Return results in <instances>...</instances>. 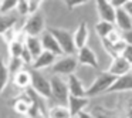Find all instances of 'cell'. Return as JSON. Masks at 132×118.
I'll list each match as a JSON object with an SVG mask.
<instances>
[{
	"label": "cell",
	"mask_w": 132,
	"mask_h": 118,
	"mask_svg": "<svg viewBox=\"0 0 132 118\" xmlns=\"http://www.w3.org/2000/svg\"><path fill=\"white\" fill-rule=\"evenodd\" d=\"M0 6H2V0H0Z\"/></svg>",
	"instance_id": "8d00e7d4"
},
{
	"label": "cell",
	"mask_w": 132,
	"mask_h": 118,
	"mask_svg": "<svg viewBox=\"0 0 132 118\" xmlns=\"http://www.w3.org/2000/svg\"><path fill=\"white\" fill-rule=\"evenodd\" d=\"M51 84V98L55 101L57 105H67L70 98V90L67 81L61 78L60 75H53L50 78Z\"/></svg>",
	"instance_id": "277c9868"
},
{
	"label": "cell",
	"mask_w": 132,
	"mask_h": 118,
	"mask_svg": "<svg viewBox=\"0 0 132 118\" xmlns=\"http://www.w3.org/2000/svg\"><path fill=\"white\" fill-rule=\"evenodd\" d=\"M16 12L19 13V16H27L29 14V2L27 0H19Z\"/></svg>",
	"instance_id": "4316f807"
},
{
	"label": "cell",
	"mask_w": 132,
	"mask_h": 118,
	"mask_svg": "<svg viewBox=\"0 0 132 118\" xmlns=\"http://www.w3.org/2000/svg\"><path fill=\"white\" fill-rule=\"evenodd\" d=\"M123 9H125V10H126V13H128V14L132 17V0H129L128 3H126L125 6H123Z\"/></svg>",
	"instance_id": "836d02e7"
},
{
	"label": "cell",
	"mask_w": 132,
	"mask_h": 118,
	"mask_svg": "<svg viewBox=\"0 0 132 118\" xmlns=\"http://www.w3.org/2000/svg\"><path fill=\"white\" fill-rule=\"evenodd\" d=\"M88 2H89V0H65L67 7H68L70 10L75 9V7H78V6H82V4L88 3Z\"/></svg>",
	"instance_id": "f546056e"
},
{
	"label": "cell",
	"mask_w": 132,
	"mask_h": 118,
	"mask_svg": "<svg viewBox=\"0 0 132 118\" xmlns=\"http://www.w3.org/2000/svg\"><path fill=\"white\" fill-rule=\"evenodd\" d=\"M10 78H12V75H10V71H9V66L2 60V63H0V95L3 94Z\"/></svg>",
	"instance_id": "603a6c76"
},
{
	"label": "cell",
	"mask_w": 132,
	"mask_h": 118,
	"mask_svg": "<svg viewBox=\"0 0 132 118\" xmlns=\"http://www.w3.org/2000/svg\"><path fill=\"white\" fill-rule=\"evenodd\" d=\"M91 114L94 115L95 118H119V114L109 108H105L102 105H95L92 108Z\"/></svg>",
	"instance_id": "7402d4cb"
},
{
	"label": "cell",
	"mask_w": 132,
	"mask_h": 118,
	"mask_svg": "<svg viewBox=\"0 0 132 118\" xmlns=\"http://www.w3.org/2000/svg\"><path fill=\"white\" fill-rule=\"evenodd\" d=\"M43 2H44V0H43Z\"/></svg>",
	"instance_id": "74e56055"
},
{
	"label": "cell",
	"mask_w": 132,
	"mask_h": 118,
	"mask_svg": "<svg viewBox=\"0 0 132 118\" xmlns=\"http://www.w3.org/2000/svg\"><path fill=\"white\" fill-rule=\"evenodd\" d=\"M48 32L55 37V40L58 41L63 54L65 56H74L75 51H78L75 47V41H74V33L65 29H60V27H50Z\"/></svg>",
	"instance_id": "3957f363"
},
{
	"label": "cell",
	"mask_w": 132,
	"mask_h": 118,
	"mask_svg": "<svg viewBox=\"0 0 132 118\" xmlns=\"http://www.w3.org/2000/svg\"><path fill=\"white\" fill-rule=\"evenodd\" d=\"M88 104H89V98L88 97H72V95H70L67 107H68L72 118H77L81 112L85 111V108L88 107Z\"/></svg>",
	"instance_id": "8fae6325"
},
{
	"label": "cell",
	"mask_w": 132,
	"mask_h": 118,
	"mask_svg": "<svg viewBox=\"0 0 132 118\" xmlns=\"http://www.w3.org/2000/svg\"><path fill=\"white\" fill-rule=\"evenodd\" d=\"M119 118H132V92L123 98V104L119 112Z\"/></svg>",
	"instance_id": "cb8c5ba5"
},
{
	"label": "cell",
	"mask_w": 132,
	"mask_h": 118,
	"mask_svg": "<svg viewBox=\"0 0 132 118\" xmlns=\"http://www.w3.org/2000/svg\"><path fill=\"white\" fill-rule=\"evenodd\" d=\"M30 75H31V90L37 95L43 97L44 100L51 98V84L50 80L46 78L40 71L37 70H30Z\"/></svg>",
	"instance_id": "5b68a950"
},
{
	"label": "cell",
	"mask_w": 132,
	"mask_h": 118,
	"mask_svg": "<svg viewBox=\"0 0 132 118\" xmlns=\"http://www.w3.org/2000/svg\"><path fill=\"white\" fill-rule=\"evenodd\" d=\"M106 71H108L109 74L115 75V77H121V75H125V74H128V73H131L132 66L122 57V56H119V57H117V58H112V63H111V66H109V68L106 70Z\"/></svg>",
	"instance_id": "9c48e42d"
},
{
	"label": "cell",
	"mask_w": 132,
	"mask_h": 118,
	"mask_svg": "<svg viewBox=\"0 0 132 118\" xmlns=\"http://www.w3.org/2000/svg\"><path fill=\"white\" fill-rule=\"evenodd\" d=\"M24 46H26V49L29 50V53L31 54L33 61H34V58H37L38 56L44 51L40 37H30V36H27L26 40H24Z\"/></svg>",
	"instance_id": "ac0fdd59"
},
{
	"label": "cell",
	"mask_w": 132,
	"mask_h": 118,
	"mask_svg": "<svg viewBox=\"0 0 132 118\" xmlns=\"http://www.w3.org/2000/svg\"><path fill=\"white\" fill-rule=\"evenodd\" d=\"M78 66L80 64H78L77 57H74V56H65V57L60 58V60H57L53 64L51 73H53V75H60V77L67 75V77H70V75L75 74Z\"/></svg>",
	"instance_id": "8992f818"
},
{
	"label": "cell",
	"mask_w": 132,
	"mask_h": 118,
	"mask_svg": "<svg viewBox=\"0 0 132 118\" xmlns=\"http://www.w3.org/2000/svg\"><path fill=\"white\" fill-rule=\"evenodd\" d=\"M88 38H89L88 24H87V21H81V23L78 24V27L75 29V32H74V41H75V47H77V50L85 47Z\"/></svg>",
	"instance_id": "2e32d148"
},
{
	"label": "cell",
	"mask_w": 132,
	"mask_h": 118,
	"mask_svg": "<svg viewBox=\"0 0 132 118\" xmlns=\"http://www.w3.org/2000/svg\"><path fill=\"white\" fill-rule=\"evenodd\" d=\"M111 2V4L115 7V9H121V7H123L126 3H128L129 0H109Z\"/></svg>",
	"instance_id": "1f68e13d"
},
{
	"label": "cell",
	"mask_w": 132,
	"mask_h": 118,
	"mask_svg": "<svg viewBox=\"0 0 132 118\" xmlns=\"http://www.w3.org/2000/svg\"><path fill=\"white\" fill-rule=\"evenodd\" d=\"M122 56L123 58H125L126 61H128L129 64L132 66V46H129V44H126V47H125V50L122 51Z\"/></svg>",
	"instance_id": "4dcf8cb0"
},
{
	"label": "cell",
	"mask_w": 132,
	"mask_h": 118,
	"mask_svg": "<svg viewBox=\"0 0 132 118\" xmlns=\"http://www.w3.org/2000/svg\"><path fill=\"white\" fill-rule=\"evenodd\" d=\"M47 118H72V115L67 105H57L55 104L51 108H48Z\"/></svg>",
	"instance_id": "44dd1931"
},
{
	"label": "cell",
	"mask_w": 132,
	"mask_h": 118,
	"mask_svg": "<svg viewBox=\"0 0 132 118\" xmlns=\"http://www.w3.org/2000/svg\"><path fill=\"white\" fill-rule=\"evenodd\" d=\"M106 40L109 41V43H112V44H115V43H118V41H121L122 40V33H119L117 29L114 30V32L111 33V34L106 37Z\"/></svg>",
	"instance_id": "f1b7e54d"
},
{
	"label": "cell",
	"mask_w": 132,
	"mask_h": 118,
	"mask_svg": "<svg viewBox=\"0 0 132 118\" xmlns=\"http://www.w3.org/2000/svg\"><path fill=\"white\" fill-rule=\"evenodd\" d=\"M2 60H3V58H2V57H0V63H2Z\"/></svg>",
	"instance_id": "d590c367"
},
{
	"label": "cell",
	"mask_w": 132,
	"mask_h": 118,
	"mask_svg": "<svg viewBox=\"0 0 132 118\" xmlns=\"http://www.w3.org/2000/svg\"><path fill=\"white\" fill-rule=\"evenodd\" d=\"M111 92H132V73L117 77L106 94H111Z\"/></svg>",
	"instance_id": "30bf717a"
},
{
	"label": "cell",
	"mask_w": 132,
	"mask_h": 118,
	"mask_svg": "<svg viewBox=\"0 0 132 118\" xmlns=\"http://www.w3.org/2000/svg\"><path fill=\"white\" fill-rule=\"evenodd\" d=\"M27 2H29V16L37 13L43 3V0H27Z\"/></svg>",
	"instance_id": "83f0119b"
},
{
	"label": "cell",
	"mask_w": 132,
	"mask_h": 118,
	"mask_svg": "<svg viewBox=\"0 0 132 118\" xmlns=\"http://www.w3.org/2000/svg\"><path fill=\"white\" fill-rule=\"evenodd\" d=\"M131 73H132V71H131Z\"/></svg>",
	"instance_id": "f35d334b"
},
{
	"label": "cell",
	"mask_w": 132,
	"mask_h": 118,
	"mask_svg": "<svg viewBox=\"0 0 132 118\" xmlns=\"http://www.w3.org/2000/svg\"><path fill=\"white\" fill-rule=\"evenodd\" d=\"M9 71H10V75H12V78L14 77L16 74H17L21 68V66H24V63L21 61V58H12L10 57V61H9Z\"/></svg>",
	"instance_id": "d4e9b609"
},
{
	"label": "cell",
	"mask_w": 132,
	"mask_h": 118,
	"mask_svg": "<svg viewBox=\"0 0 132 118\" xmlns=\"http://www.w3.org/2000/svg\"><path fill=\"white\" fill-rule=\"evenodd\" d=\"M117 80V77L112 74H109L108 71H102L94 78V81L91 83V85L87 88L85 97L91 98V97H97L101 94H106L111 85L114 84V81Z\"/></svg>",
	"instance_id": "6da1fadb"
},
{
	"label": "cell",
	"mask_w": 132,
	"mask_h": 118,
	"mask_svg": "<svg viewBox=\"0 0 132 118\" xmlns=\"http://www.w3.org/2000/svg\"><path fill=\"white\" fill-rule=\"evenodd\" d=\"M19 13L12 12V13H0V36H3L6 32L14 29V26L19 21Z\"/></svg>",
	"instance_id": "9a60e30c"
},
{
	"label": "cell",
	"mask_w": 132,
	"mask_h": 118,
	"mask_svg": "<svg viewBox=\"0 0 132 118\" xmlns=\"http://www.w3.org/2000/svg\"><path fill=\"white\" fill-rule=\"evenodd\" d=\"M21 32L30 37H40L44 32H46V17L41 10H38L34 14H30L29 17L24 20Z\"/></svg>",
	"instance_id": "7a4b0ae2"
},
{
	"label": "cell",
	"mask_w": 132,
	"mask_h": 118,
	"mask_svg": "<svg viewBox=\"0 0 132 118\" xmlns=\"http://www.w3.org/2000/svg\"><path fill=\"white\" fill-rule=\"evenodd\" d=\"M77 118H95V117L91 114V112H87V111H84V112H81V114L78 115Z\"/></svg>",
	"instance_id": "e575fe53"
},
{
	"label": "cell",
	"mask_w": 132,
	"mask_h": 118,
	"mask_svg": "<svg viewBox=\"0 0 132 118\" xmlns=\"http://www.w3.org/2000/svg\"><path fill=\"white\" fill-rule=\"evenodd\" d=\"M77 60H78V64H81V66L92 67V68H95V70H98V67H100L97 54H95L94 50L88 46L82 47V49H80L77 51Z\"/></svg>",
	"instance_id": "52a82bcc"
},
{
	"label": "cell",
	"mask_w": 132,
	"mask_h": 118,
	"mask_svg": "<svg viewBox=\"0 0 132 118\" xmlns=\"http://www.w3.org/2000/svg\"><path fill=\"white\" fill-rule=\"evenodd\" d=\"M122 38L125 40L126 44L132 46V30H129V32H123L122 33Z\"/></svg>",
	"instance_id": "d6a6232c"
},
{
	"label": "cell",
	"mask_w": 132,
	"mask_h": 118,
	"mask_svg": "<svg viewBox=\"0 0 132 118\" xmlns=\"http://www.w3.org/2000/svg\"><path fill=\"white\" fill-rule=\"evenodd\" d=\"M13 83H14V85L17 87V88L26 91V90L30 88V85H31V75H30V71L29 70H20V71L13 77Z\"/></svg>",
	"instance_id": "d6986e66"
},
{
	"label": "cell",
	"mask_w": 132,
	"mask_h": 118,
	"mask_svg": "<svg viewBox=\"0 0 132 118\" xmlns=\"http://www.w3.org/2000/svg\"><path fill=\"white\" fill-rule=\"evenodd\" d=\"M40 38H41L43 49L46 50V51H50V53H53V54H55V56H61V54H63V50H61L58 41L55 40V37L48 32V30H46V32L40 36Z\"/></svg>",
	"instance_id": "4fadbf2b"
},
{
	"label": "cell",
	"mask_w": 132,
	"mask_h": 118,
	"mask_svg": "<svg viewBox=\"0 0 132 118\" xmlns=\"http://www.w3.org/2000/svg\"><path fill=\"white\" fill-rule=\"evenodd\" d=\"M95 7H97V14L100 17V20H105V21H115V9L111 4L109 0H95Z\"/></svg>",
	"instance_id": "ba28073f"
},
{
	"label": "cell",
	"mask_w": 132,
	"mask_h": 118,
	"mask_svg": "<svg viewBox=\"0 0 132 118\" xmlns=\"http://www.w3.org/2000/svg\"><path fill=\"white\" fill-rule=\"evenodd\" d=\"M114 24H115V27H117L121 33L132 30V17L126 13V10L123 9V7L117 9V12H115V21H114Z\"/></svg>",
	"instance_id": "7c38bea8"
},
{
	"label": "cell",
	"mask_w": 132,
	"mask_h": 118,
	"mask_svg": "<svg viewBox=\"0 0 132 118\" xmlns=\"http://www.w3.org/2000/svg\"><path fill=\"white\" fill-rule=\"evenodd\" d=\"M114 30H115V24L111 23V21L100 20L95 24V33H97V36L101 40H102V38H106Z\"/></svg>",
	"instance_id": "ffe728a7"
},
{
	"label": "cell",
	"mask_w": 132,
	"mask_h": 118,
	"mask_svg": "<svg viewBox=\"0 0 132 118\" xmlns=\"http://www.w3.org/2000/svg\"><path fill=\"white\" fill-rule=\"evenodd\" d=\"M19 0H2V6H0V13H12L16 12L17 9Z\"/></svg>",
	"instance_id": "484cf974"
},
{
	"label": "cell",
	"mask_w": 132,
	"mask_h": 118,
	"mask_svg": "<svg viewBox=\"0 0 132 118\" xmlns=\"http://www.w3.org/2000/svg\"><path fill=\"white\" fill-rule=\"evenodd\" d=\"M67 84H68L70 95L72 97H85L87 88L82 85V81L80 80L77 74H72L67 78Z\"/></svg>",
	"instance_id": "e0dca14e"
},
{
	"label": "cell",
	"mask_w": 132,
	"mask_h": 118,
	"mask_svg": "<svg viewBox=\"0 0 132 118\" xmlns=\"http://www.w3.org/2000/svg\"><path fill=\"white\" fill-rule=\"evenodd\" d=\"M55 61H57V56L44 50V51L41 53L37 58H34V61H33V64H31V68L40 71V70L53 67V64H54Z\"/></svg>",
	"instance_id": "5bb4252c"
}]
</instances>
